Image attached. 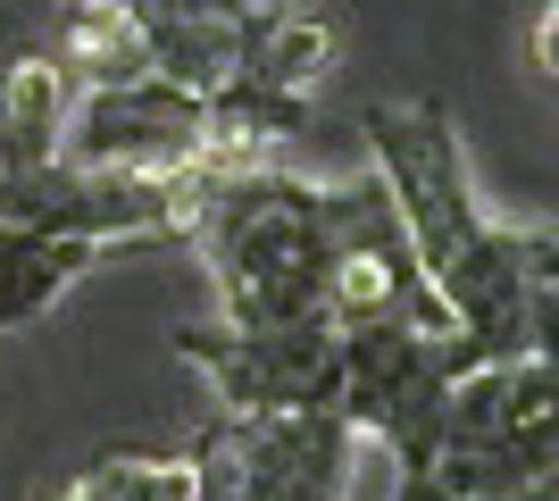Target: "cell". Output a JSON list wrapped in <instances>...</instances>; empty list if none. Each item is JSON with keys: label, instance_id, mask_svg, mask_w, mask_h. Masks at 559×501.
<instances>
[{"label": "cell", "instance_id": "cell-10", "mask_svg": "<svg viewBox=\"0 0 559 501\" xmlns=\"http://www.w3.org/2000/svg\"><path fill=\"white\" fill-rule=\"evenodd\" d=\"M210 452H217V427L176 443V452H93L43 501H210Z\"/></svg>", "mask_w": 559, "mask_h": 501}, {"label": "cell", "instance_id": "cell-15", "mask_svg": "<svg viewBox=\"0 0 559 501\" xmlns=\"http://www.w3.org/2000/svg\"><path fill=\"white\" fill-rule=\"evenodd\" d=\"M551 43H559V9L535 17V75H551Z\"/></svg>", "mask_w": 559, "mask_h": 501}, {"label": "cell", "instance_id": "cell-9", "mask_svg": "<svg viewBox=\"0 0 559 501\" xmlns=\"http://www.w3.org/2000/svg\"><path fill=\"white\" fill-rule=\"evenodd\" d=\"M334 59H343V25L326 9H309V0H251V17H242V75L234 84L318 109Z\"/></svg>", "mask_w": 559, "mask_h": 501}, {"label": "cell", "instance_id": "cell-3", "mask_svg": "<svg viewBox=\"0 0 559 501\" xmlns=\"http://www.w3.org/2000/svg\"><path fill=\"white\" fill-rule=\"evenodd\" d=\"M476 368L460 334L426 326H334V409H343L359 443H384L393 468H426L443 443V402L451 384Z\"/></svg>", "mask_w": 559, "mask_h": 501}, {"label": "cell", "instance_id": "cell-5", "mask_svg": "<svg viewBox=\"0 0 559 501\" xmlns=\"http://www.w3.org/2000/svg\"><path fill=\"white\" fill-rule=\"evenodd\" d=\"M59 167H84V176H217L210 167V100L176 93L159 75L75 93L68 134H59Z\"/></svg>", "mask_w": 559, "mask_h": 501}, {"label": "cell", "instance_id": "cell-11", "mask_svg": "<svg viewBox=\"0 0 559 501\" xmlns=\"http://www.w3.org/2000/svg\"><path fill=\"white\" fill-rule=\"evenodd\" d=\"M43 59L68 75L75 93H100V84H142V75H151L134 17H126V9H109V0H59Z\"/></svg>", "mask_w": 559, "mask_h": 501}, {"label": "cell", "instance_id": "cell-14", "mask_svg": "<svg viewBox=\"0 0 559 501\" xmlns=\"http://www.w3.org/2000/svg\"><path fill=\"white\" fill-rule=\"evenodd\" d=\"M393 501H451V493L426 477V468H393Z\"/></svg>", "mask_w": 559, "mask_h": 501}, {"label": "cell", "instance_id": "cell-16", "mask_svg": "<svg viewBox=\"0 0 559 501\" xmlns=\"http://www.w3.org/2000/svg\"><path fill=\"white\" fill-rule=\"evenodd\" d=\"M518 501H551V485H535V493H518Z\"/></svg>", "mask_w": 559, "mask_h": 501}, {"label": "cell", "instance_id": "cell-6", "mask_svg": "<svg viewBox=\"0 0 559 501\" xmlns=\"http://www.w3.org/2000/svg\"><path fill=\"white\" fill-rule=\"evenodd\" d=\"M176 359H192L217 393V418H276V409H334V326H276V334H234V326H185Z\"/></svg>", "mask_w": 559, "mask_h": 501}, {"label": "cell", "instance_id": "cell-1", "mask_svg": "<svg viewBox=\"0 0 559 501\" xmlns=\"http://www.w3.org/2000/svg\"><path fill=\"white\" fill-rule=\"evenodd\" d=\"M368 151H376V184L401 210V235H409L426 285L451 310L467 351L476 359L551 351L543 343L551 334V217L501 226L476 210L467 151L435 100L368 109Z\"/></svg>", "mask_w": 559, "mask_h": 501}, {"label": "cell", "instance_id": "cell-4", "mask_svg": "<svg viewBox=\"0 0 559 501\" xmlns=\"http://www.w3.org/2000/svg\"><path fill=\"white\" fill-rule=\"evenodd\" d=\"M326 326H426L460 334L435 301L418 251L401 235V210L376 176H350L326 192Z\"/></svg>", "mask_w": 559, "mask_h": 501}, {"label": "cell", "instance_id": "cell-7", "mask_svg": "<svg viewBox=\"0 0 559 501\" xmlns=\"http://www.w3.org/2000/svg\"><path fill=\"white\" fill-rule=\"evenodd\" d=\"M234 443V501H350L359 427L343 409H276V418H217Z\"/></svg>", "mask_w": 559, "mask_h": 501}, {"label": "cell", "instance_id": "cell-2", "mask_svg": "<svg viewBox=\"0 0 559 501\" xmlns=\"http://www.w3.org/2000/svg\"><path fill=\"white\" fill-rule=\"evenodd\" d=\"M234 334H276L326 318V184L284 167H242L192 226Z\"/></svg>", "mask_w": 559, "mask_h": 501}, {"label": "cell", "instance_id": "cell-12", "mask_svg": "<svg viewBox=\"0 0 559 501\" xmlns=\"http://www.w3.org/2000/svg\"><path fill=\"white\" fill-rule=\"evenodd\" d=\"M68 100H75V84L50 68L43 50H25L17 68L0 75V176H34V167L59 159Z\"/></svg>", "mask_w": 559, "mask_h": 501}, {"label": "cell", "instance_id": "cell-8", "mask_svg": "<svg viewBox=\"0 0 559 501\" xmlns=\"http://www.w3.org/2000/svg\"><path fill=\"white\" fill-rule=\"evenodd\" d=\"M435 452H535V460H551V351L476 359L451 384Z\"/></svg>", "mask_w": 559, "mask_h": 501}, {"label": "cell", "instance_id": "cell-13", "mask_svg": "<svg viewBox=\"0 0 559 501\" xmlns=\"http://www.w3.org/2000/svg\"><path fill=\"white\" fill-rule=\"evenodd\" d=\"M84 267H93V242H50V235H25V226H0V334L50 318Z\"/></svg>", "mask_w": 559, "mask_h": 501}]
</instances>
